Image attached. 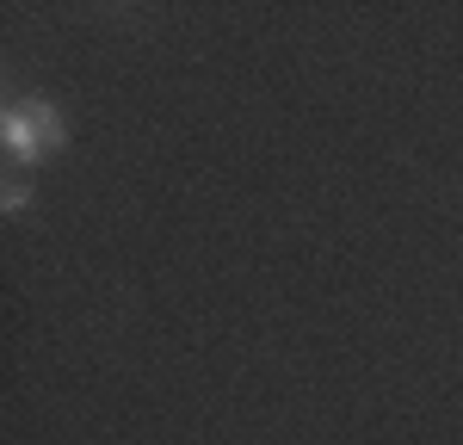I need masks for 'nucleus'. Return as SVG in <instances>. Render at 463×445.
I'll list each match as a JSON object with an SVG mask.
<instances>
[{"mask_svg":"<svg viewBox=\"0 0 463 445\" xmlns=\"http://www.w3.org/2000/svg\"><path fill=\"white\" fill-rule=\"evenodd\" d=\"M62 143H69V124H62V111L50 106V99H19L0 118V148L19 167H37L43 155H56Z\"/></svg>","mask_w":463,"mask_h":445,"instance_id":"obj_1","label":"nucleus"},{"mask_svg":"<svg viewBox=\"0 0 463 445\" xmlns=\"http://www.w3.org/2000/svg\"><path fill=\"white\" fill-rule=\"evenodd\" d=\"M25 198H32V192H25V185H19V180H13V185H6V192H0V204H6V211H25Z\"/></svg>","mask_w":463,"mask_h":445,"instance_id":"obj_2","label":"nucleus"}]
</instances>
